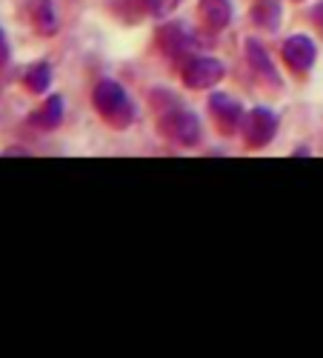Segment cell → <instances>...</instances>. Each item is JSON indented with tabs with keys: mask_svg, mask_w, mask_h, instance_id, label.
<instances>
[{
	"mask_svg": "<svg viewBox=\"0 0 323 358\" xmlns=\"http://www.w3.org/2000/svg\"><path fill=\"white\" fill-rule=\"evenodd\" d=\"M160 43L169 55H178L181 49H186V41H183V29L181 26H166L160 32Z\"/></svg>",
	"mask_w": 323,
	"mask_h": 358,
	"instance_id": "obj_12",
	"label": "cell"
},
{
	"mask_svg": "<svg viewBox=\"0 0 323 358\" xmlns=\"http://www.w3.org/2000/svg\"><path fill=\"white\" fill-rule=\"evenodd\" d=\"M246 55H249L252 69H255L260 78H266L272 86H278V83H280V78H278V72H275V64L269 61L266 49H263L257 41H246Z\"/></svg>",
	"mask_w": 323,
	"mask_h": 358,
	"instance_id": "obj_8",
	"label": "cell"
},
{
	"mask_svg": "<svg viewBox=\"0 0 323 358\" xmlns=\"http://www.w3.org/2000/svg\"><path fill=\"white\" fill-rule=\"evenodd\" d=\"M160 129L166 138H172L174 143L181 146H195L200 141V124L197 117L186 109H174V112H166L160 117Z\"/></svg>",
	"mask_w": 323,
	"mask_h": 358,
	"instance_id": "obj_2",
	"label": "cell"
},
{
	"mask_svg": "<svg viewBox=\"0 0 323 358\" xmlns=\"http://www.w3.org/2000/svg\"><path fill=\"white\" fill-rule=\"evenodd\" d=\"M209 106H212V117L218 121V127H220V129H232V127L243 117L241 103L234 101V98H229V95H212Z\"/></svg>",
	"mask_w": 323,
	"mask_h": 358,
	"instance_id": "obj_6",
	"label": "cell"
},
{
	"mask_svg": "<svg viewBox=\"0 0 323 358\" xmlns=\"http://www.w3.org/2000/svg\"><path fill=\"white\" fill-rule=\"evenodd\" d=\"M283 61L289 64V69L295 72H306L315 64V43L306 35H295L283 43Z\"/></svg>",
	"mask_w": 323,
	"mask_h": 358,
	"instance_id": "obj_5",
	"label": "cell"
},
{
	"mask_svg": "<svg viewBox=\"0 0 323 358\" xmlns=\"http://www.w3.org/2000/svg\"><path fill=\"white\" fill-rule=\"evenodd\" d=\"M278 3H275V0H266V3H260L257 9H255V20L260 23V26H278Z\"/></svg>",
	"mask_w": 323,
	"mask_h": 358,
	"instance_id": "obj_13",
	"label": "cell"
},
{
	"mask_svg": "<svg viewBox=\"0 0 323 358\" xmlns=\"http://www.w3.org/2000/svg\"><path fill=\"white\" fill-rule=\"evenodd\" d=\"M181 3L183 0H146V9H149V15H155V17H169Z\"/></svg>",
	"mask_w": 323,
	"mask_h": 358,
	"instance_id": "obj_14",
	"label": "cell"
},
{
	"mask_svg": "<svg viewBox=\"0 0 323 358\" xmlns=\"http://www.w3.org/2000/svg\"><path fill=\"white\" fill-rule=\"evenodd\" d=\"M17 155H29V152H23V149H6V152H3V158H17Z\"/></svg>",
	"mask_w": 323,
	"mask_h": 358,
	"instance_id": "obj_16",
	"label": "cell"
},
{
	"mask_svg": "<svg viewBox=\"0 0 323 358\" xmlns=\"http://www.w3.org/2000/svg\"><path fill=\"white\" fill-rule=\"evenodd\" d=\"M61 117H63V101L57 98V95H52L29 121H32L35 127H40V129H54L57 124H61Z\"/></svg>",
	"mask_w": 323,
	"mask_h": 358,
	"instance_id": "obj_9",
	"label": "cell"
},
{
	"mask_svg": "<svg viewBox=\"0 0 323 358\" xmlns=\"http://www.w3.org/2000/svg\"><path fill=\"white\" fill-rule=\"evenodd\" d=\"M312 17H315V23H317V26H323V0H320V3H317L315 9H312Z\"/></svg>",
	"mask_w": 323,
	"mask_h": 358,
	"instance_id": "obj_15",
	"label": "cell"
},
{
	"mask_svg": "<svg viewBox=\"0 0 323 358\" xmlns=\"http://www.w3.org/2000/svg\"><path fill=\"white\" fill-rule=\"evenodd\" d=\"M23 83H26V89H29V92L43 95L46 89H49V83H52V66H49L46 61H40V64H32V66L26 69V75H23Z\"/></svg>",
	"mask_w": 323,
	"mask_h": 358,
	"instance_id": "obj_11",
	"label": "cell"
},
{
	"mask_svg": "<svg viewBox=\"0 0 323 358\" xmlns=\"http://www.w3.org/2000/svg\"><path fill=\"white\" fill-rule=\"evenodd\" d=\"M275 135H278V117L269 109L257 106L243 117V138H246L249 146L260 149V146H266Z\"/></svg>",
	"mask_w": 323,
	"mask_h": 358,
	"instance_id": "obj_4",
	"label": "cell"
},
{
	"mask_svg": "<svg viewBox=\"0 0 323 358\" xmlns=\"http://www.w3.org/2000/svg\"><path fill=\"white\" fill-rule=\"evenodd\" d=\"M203 23H206L209 29H215V32H220V29H226L232 23V3L229 0H200L197 6Z\"/></svg>",
	"mask_w": 323,
	"mask_h": 358,
	"instance_id": "obj_7",
	"label": "cell"
},
{
	"mask_svg": "<svg viewBox=\"0 0 323 358\" xmlns=\"http://www.w3.org/2000/svg\"><path fill=\"white\" fill-rule=\"evenodd\" d=\"M6 55H9V52H6V41H3V32H0V64L6 61Z\"/></svg>",
	"mask_w": 323,
	"mask_h": 358,
	"instance_id": "obj_17",
	"label": "cell"
},
{
	"mask_svg": "<svg viewBox=\"0 0 323 358\" xmlns=\"http://www.w3.org/2000/svg\"><path fill=\"white\" fill-rule=\"evenodd\" d=\"M183 83L189 89H209L215 83H220L223 78V64L215 61V57H189L181 69Z\"/></svg>",
	"mask_w": 323,
	"mask_h": 358,
	"instance_id": "obj_3",
	"label": "cell"
},
{
	"mask_svg": "<svg viewBox=\"0 0 323 358\" xmlns=\"http://www.w3.org/2000/svg\"><path fill=\"white\" fill-rule=\"evenodd\" d=\"M95 106H98L103 121L117 127V129H126L135 121V106H132V101L126 95V89L117 80H112V78H103L95 86Z\"/></svg>",
	"mask_w": 323,
	"mask_h": 358,
	"instance_id": "obj_1",
	"label": "cell"
},
{
	"mask_svg": "<svg viewBox=\"0 0 323 358\" xmlns=\"http://www.w3.org/2000/svg\"><path fill=\"white\" fill-rule=\"evenodd\" d=\"M32 23L40 35H52L57 29V15L52 0H32Z\"/></svg>",
	"mask_w": 323,
	"mask_h": 358,
	"instance_id": "obj_10",
	"label": "cell"
}]
</instances>
